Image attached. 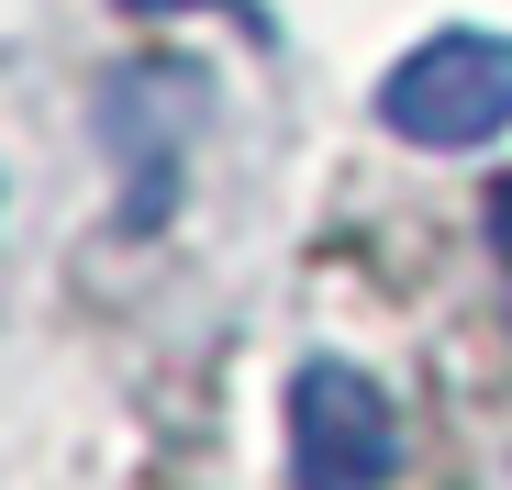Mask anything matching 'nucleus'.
Instances as JSON below:
<instances>
[{
	"label": "nucleus",
	"mask_w": 512,
	"mask_h": 490,
	"mask_svg": "<svg viewBox=\"0 0 512 490\" xmlns=\"http://www.w3.org/2000/svg\"><path fill=\"white\" fill-rule=\"evenodd\" d=\"M212 90L201 67H167V56H134L112 90H101V145L123 156V234H156L179 212V168H190V134H201Z\"/></svg>",
	"instance_id": "1"
},
{
	"label": "nucleus",
	"mask_w": 512,
	"mask_h": 490,
	"mask_svg": "<svg viewBox=\"0 0 512 490\" xmlns=\"http://www.w3.org/2000/svg\"><path fill=\"white\" fill-rule=\"evenodd\" d=\"M379 123L401 145H490L512 123V34H423L379 78Z\"/></svg>",
	"instance_id": "2"
},
{
	"label": "nucleus",
	"mask_w": 512,
	"mask_h": 490,
	"mask_svg": "<svg viewBox=\"0 0 512 490\" xmlns=\"http://www.w3.org/2000/svg\"><path fill=\"white\" fill-rule=\"evenodd\" d=\"M390 468H401V424H390L379 379L346 357H312L290 379V479L301 490H390Z\"/></svg>",
	"instance_id": "3"
},
{
	"label": "nucleus",
	"mask_w": 512,
	"mask_h": 490,
	"mask_svg": "<svg viewBox=\"0 0 512 490\" xmlns=\"http://www.w3.org/2000/svg\"><path fill=\"white\" fill-rule=\"evenodd\" d=\"M490 245H501V279H512V179L490 190Z\"/></svg>",
	"instance_id": "4"
},
{
	"label": "nucleus",
	"mask_w": 512,
	"mask_h": 490,
	"mask_svg": "<svg viewBox=\"0 0 512 490\" xmlns=\"http://www.w3.org/2000/svg\"><path fill=\"white\" fill-rule=\"evenodd\" d=\"M134 23H156V12H190V0H123ZM212 12H245V0H212Z\"/></svg>",
	"instance_id": "5"
}]
</instances>
